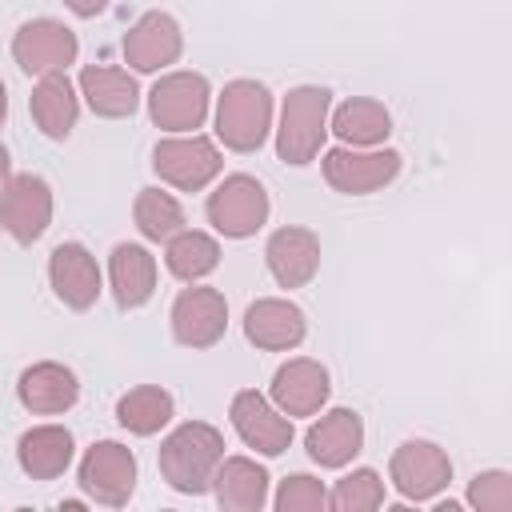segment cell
<instances>
[{
  "label": "cell",
  "instance_id": "obj_9",
  "mask_svg": "<svg viewBox=\"0 0 512 512\" xmlns=\"http://www.w3.org/2000/svg\"><path fill=\"white\" fill-rule=\"evenodd\" d=\"M52 224V188L36 172H16L0 192V228L16 244H36Z\"/></svg>",
  "mask_w": 512,
  "mask_h": 512
},
{
  "label": "cell",
  "instance_id": "obj_34",
  "mask_svg": "<svg viewBox=\"0 0 512 512\" xmlns=\"http://www.w3.org/2000/svg\"><path fill=\"white\" fill-rule=\"evenodd\" d=\"M8 180H12V160H8V148L0 144V192H4Z\"/></svg>",
  "mask_w": 512,
  "mask_h": 512
},
{
  "label": "cell",
  "instance_id": "obj_27",
  "mask_svg": "<svg viewBox=\"0 0 512 512\" xmlns=\"http://www.w3.org/2000/svg\"><path fill=\"white\" fill-rule=\"evenodd\" d=\"M172 412H176V400L160 384H136L116 400V420L132 436H156L172 420Z\"/></svg>",
  "mask_w": 512,
  "mask_h": 512
},
{
  "label": "cell",
  "instance_id": "obj_29",
  "mask_svg": "<svg viewBox=\"0 0 512 512\" xmlns=\"http://www.w3.org/2000/svg\"><path fill=\"white\" fill-rule=\"evenodd\" d=\"M132 220H136V228H140L144 240L164 244V240H172L184 228V208H180V200L172 192L140 188V196L132 204Z\"/></svg>",
  "mask_w": 512,
  "mask_h": 512
},
{
  "label": "cell",
  "instance_id": "obj_17",
  "mask_svg": "<svg viewBox=\"0 0 512 512\" xmlns=\"http://www.w3.org/2000/svg\"><path fill=\"white\" fill-rule=\"evenodd\" d=\"M264 260L280 288H304L320 272V240L312 228H276L264 244Z\"/></svg>",
  "mask_w": 512,
  "mask_h": 512
},
{
  "label": "cell",
  "instance_id": "obj_12",
  "mask_svg": "<svg viewBox=\"0 0 512 512\" xmlns=\"http://www.w3.org/2000/svg\"><path fill=\"white\" fill-rule=\"evenodd\" d=\"M228 328V300L216 288L192 284L172 304V336L184 348H212L224 340Z\"/></svg>",
  "mask_w": 512,
  "mask_h": 512
},
{
  "label": "cell",
  "instance_id": "obj_28",
  "mask_svg": "<svg viewBox=\"0 0 512 512\" xmlns=\"http://www.w3.org/2000/svg\"><path fill=\"white\" fill-rule=\"evenodd\" d=\"M164 264L176 280L184 284H196L204 280L208 272H216L220 264V244L208 236V232H196V228H180L172 240H164Z\"/></svg>",
  "mask_w": 512,
  "mask_h": 512
},
{
  "label": "cell",
  "instance_id": "obj_25",
  "mask_svg": "<svg viewBox=\"0 0 512 512\" xmlns=\"http://www.w3.org/2000/svg\"><path fill=\"white\" fill-rule=\"evenodd\" d=\"M212 488H216L220 508H228V512H260L268 504V472L248 456L220 460Z\"/></svg>",
  "mask_w": 512,
  "mask_h": 512
},
{
  "label": "cell",
  "instance_id": "obj_33",
  "mask_svg": "<svg viewBox=\"0 0 512 512\" xmlns=\"http://www.w3.org/2000/svg\"><path fill=\"white\" fill-rule=\"evenodd\" d=\"M64 4H68V8H72L80 20H92V16H100V12H104L112 0H64Z\"/></svg>",
  "mask_w": 512,
  "mask_h": 512
},
{
  "label": "cell",
  "instance_id": "obj_7",
  "mask_svg": "<svg viewBox=\"0 0 512 512\" xmlns=\"http://www.w3.org/2000/svg\"><path fill=\"white\" fill-rule=\"evenodd\" d=\"M208 100H212V88L200 72H168L148 92V116L156 128L184 136L204 124Z\"/></svg>",
  "mask_w": 512,
  "mask_h": 512
},
{
  "label": "cell",
  "instance_id": "obj_13",
  "mask_svg": "<svg viewBox=\"0 0 512 512\" xmlns=\"http://www.w3.org/2000/svg\"><path fill=\"white\" fill-rule=\"evenodd\" d=\"M48 280L64 308L88 312L100 300V264L80 240H64L48 256Z\"/></svg>",
  "mask_w": 512,
  "mask_h": 512
},
{
  "label": "cell",
  "instance_id": "obj_15",
  "mask_svg": "<svg viewBox=\"0 0 512 512\" xmlns=\"http://www.w3.org/2000/svg\"><path fill=\"white\" fill-rule=\"evenodd\" d=\"M184 52V32L168 12H144L124 36V64L136 72H160Z\"/></svg>",
  "mask_w": 512,
  "mask_h": 512
},
{
  "label": "cell",
  "instance_id": "obj_19",
  "mask_svg": "<svg viewBox=\"0 0 512 512\" xmlns=\"http://www.w3.org/2000/svg\"><path fill=\"white\" fill-rule=\"evenodd\" d=\"M16 396L36 416H60V412H68L80 400V380H76L72 368L56 364V360H40V364L20 372Z\"/></svg>",
  "mask_w": 512,
  "mask_h": 512
},
{
  "label": "cell",
  "instance_id": "obj_24",
  "mask_svg": "<svg viewBox=\"0 0 512 512\" xmlns=\"http://www.w3.org/2000/svg\"><path fill=\"white\" fill-rule=\"evenodd\" d=\"M28 108H32V120L36 128L48 136V140H64L72 128H76V116H80V100H76V88L64 72H48L36 80L32 96H28Z\"/></svg>",
  "mask_w": 512,
  "mask_h": 512
},
{
  "label": "cell",
  "instance_id": "obj_30",
  "mask_svg": "<svg viewBox=\"0 0 512 512\" xmlns=\"http://www.w3.org/2000/svg\"><path fill=\"white\" fill-rule=\"evenodd\" d=\"M384 504V480L372 468H356L328 492V508L336 512H372Z\"/></svg>",
  "mask_w": 512,
  "mask_h": 512
},
{
  "label": "cell",
  "instance_id": "obj_35",
  "mask_svg": "<svg viewBox=\"0 0 512 512\" xmlns=\"http://www.w3.org/2000/svg\"><path fill=\"white\" fill-rule=\"evenodd\" d=\"M8 120V92H4V80H0V124Z\"/></svg>",
  "mask_w": 512,
  "mask_h": 512
},
{
  "label": "cell",
  "instance_id": "obj_10",
  "mask_svg": "<svg viewBox=\"0 0 512 512\" xmlns=\"http://www.w3.org/2000/svg\"><path fill=\"white\" fill-rule=\"evenodd\" d=\"M80 488L104 508H124L136 488L132 448H124L120 440H96L80 460Z\"/></svg>",
  "mask_w": 512,
  "mask_h": 512
},
{
  "label": "cell",
  "instance_id": "obj_20",
  "mask_svg": "<svg viewBox=\"0 0 512 512\" xmlns=\"http://www.w3.org/2000/svg\"><path fill=\"white\" fill-rule=\"evenodd\" d=\"M304 448L320 468H344L364 448V420L352 408H332L304 432Z\"/></svg>",
  "mask_w": 512,
  "mask_h": 512
},
{
  "label": "cell",
  "instance_id": "obj_31",
  "mask_svg": "<svg viewBox=\"0 0 512 512\" xmlns=\"http://www.w3.org/2000/svg\"><path fill=\"white\" fill-rule=\"evenodd\" d=\"M276 508H280V512H324V508H328V492H324V484H320L316 476L296 472V476H288V480L280 484Z\"/></svg>",
  "mask_w": 512,
  "mask_h": 512
},
{
  "label": "cell",
  "instance_id": "obj_32",
  "mask_svg": "<svg viewBox=\"0 0 512 512\" xmlns=\"http://www.w3.org/2000/svg\"><path fill=\"white\" fill-rule=\"evenodd\" d=\"M468 504L480 508V512H512V476L500 472V468L472 476V484H468Z\"/></svg>",
  "mask_w": 512,
  "mask_h": 512
},
{
  "label": "cell",
  "instance_id": "obj_8",
  "mask_svg": "<svg viewBox=\"0 0 512 512\" xmlns=\"http://www.w3.org/2000/svg\"><path fill=\"white\" fill-rule=\"evenodd\" d=\"M12 56H16L20 72L48 76V72H64L68 64H76L80 40H76V32L68 24H60L52 16H36V20H28V24L16 28Z\"/></svg>",
  "mask_w": 512,
  "mask_h": 512
},
{
  "label": "cell",
  "instance_id": "obj_18",
  "mask_svg": "<svg viewBox=\"0 0 512 512\" xmlns=\"http://www.w3.org/2000/svg\"><path fill=\"white\" fill-rule=\"evenodd\" d=\"M304 332H308V320L292 300L264 296L244 312V336L264 352H288L304 340Z\"/></svg>",
  "mask_w": 512,
  "mask_h": 512
},
{
  "label": "cell",
  "instance_id": "obj_26",
  "mask_svg": "<svg viewBox=\"0 0 512 512\" xmlns=\"http://www.w3.org/2000/svg\"><path fill=\"white\" fill-rule=\"evenodd\" d=\"M328 132H336L348 148H376L388 140L392 132V116L380 100H368V96H352L344 100L332 120H328Z\"/></svg>",
  "mask_w": 512,
  "mask_h": 512
},
{
  "label": "cell",
  "instance_id": "obj_6",
  "mask_svg": "<svg viewBox=\"0 0 512 512\" xmlns=\"http://www.w3.org/2000/svg\"><path fill=\"white\" fill-rule=\"evenodd\" d=\"M400 164L404 156L396 148H348V144L328 148L320 160L324 180L344 196H368V192L388 188L400 176Z\"/></svg>",
  "mask_w": 512,
  "mask_h": 512
},
{
  "label": "cell",
  "instance_id": "obj_23",
  "mask_svg": "<svg viewBox=\"0 0 512 512\" xmlns=\"http://www.w3.org/2000/svg\"><path fill=\"white\" fill-rule=\"evenodd\" d=\"M72 452H76L72 432L60 428V424H36L16 444V460H20L24 476H32V480H56V476H64L68 464H72Z\"/></svg>",
  "mask_w": 512,
  "mask_h": 512
},
{
  "label": "cell",
  "instance_id": "obj_22",
  "mask_svg": "<svg viewBox=\"0 0 512 512\" xmlns=\"http://www.w3.org/2000/svg\"><path fill=\"white\" fill-rule=\"evenodd\" d=\"M80 96L104 120H124V116H132L140 108L136 80L124 68H112V64H88L80 72Z\"/></svg>",
  "mask_w": 512,
  "mask_h": 512
},
{
  "label": "cell",
  "instance_id": "obj_4",
  "mask_svg": "<svg viewBox=\"0 0 512 512\" xmlns=\"http://www.w3.org/2000/svg\"><path fill=\"white\" fill-rule=\"evenodd\" d=\"M204 212H208V224H212L220 236L244 240V236H256V232L264 228L272 204H268V192H264V184H260L256 176L232 172V176H224V180L216 184V192L208 196Z\"/></svg>",
  "mask_w": 512,
  "mask_h": 512
},
{
  "label": "cell",
  "instance_id": "obj_16",
  "mask_svg": "<svg viewBox=\"0 0 512 512\" xmlns=\"http://www.w3.org/2000/svg\"><path fill=\"white\" fill-rule=\"evenodd\" d=\"M332 384H328V368L320 360L296 356L288 364L276 368L272 376V404L292 420V416H316L328 400Z\"/></svg>",
  "mask_w": 512,
  "mask_h": 512
},
{
  "label": "cell",
  "instance_id": "obj_3",
  "mask_svg": "<svg viewBox=\"0 0 512 512\" xmlns=\"http://www.w3.org/2000/svg\"><path fill=\"white\" fill-rule=\"evenodd\" d=\"M272 132V92L260 80H232L216 100V136L232 152H256Z\"/></svg>",
  "mask_w": 512,
  "mask_h": 512
},
{
  "label": "cell",
  "instance_id": "obj_14",
  "mask_svg": "<svg viewBox=\"0 0 512 512\" xmlns=\"http://www.w3.org/2000/svg\"><path fill=\"white\" fill-rule=\"evenodd\" d=\"M232 428L240 432V440L248 448H256L260 456H280L292 444V420H284V412L276 404H268L256 388H244L232 396Z\"/></svg>",
  "mask_w": 512,
  "mask_h": 512
},
{
  "label": "cell",
  "instance_id": "obj_1",
  "mask_svg": "<svg viewBox=\"0 0 512 512\" xmlns=\"http://www.w3.org/2000/svg\"><path fill=\"white\" fill-rule=\"evenodd\" d=\"M220 460H224V436L204 420L180 424L160 444V476L168 480V488L184 496H204L212 488Z\"/></svg>",
  "mask_w": 512,
  "mask_h": 512
},
{
  "label": "cell",
  "instance_id": "obj_2",
  "mask_svg": "<svg viewBox=\"0 0 512 512\" xmlns=\"http://www.w3.org/2000/svg\"><path fill=\"white\" fill-rule=\"evenodd\" d=\"M328 108H332V92L320 84H300L284 96L280 128H276V156L284 164L304 168L320 156L328 136Z\"/></svg>",
  "mask_w": 512,
  "mask_h": 512
},
{
  "label": "cell",
  "instance_id": "obj_11",
  "mask_svg": "<svg viewBox=\"0 0 512 512\" xmlns=\"http://www.w3.org/2000/svg\"><path fill=\"white\" fill-rule=\"evenodd\" d=\"M388 476H392V484H396V492L404 500H416L420 504V500H432L436 492L448 488L452 460L432 440H404L392 452V460H388Z\"/></svg>",
  "mask_w": 512,
  "mask_h": 512
},
{
  "label": "cell",
  "instance_id": "obj_5",
  "mask_svg": "<svg viewBox=\"0 0 512 512\" xmlns=\"http://www.w3.org/2000/svg\"><path fill=\"white\" fill-rule=\"evenodd\" d=\"M152 168L164 184H172L180 192H200L220 176L224 160H220V148L208 136L184 132V136H168L152 148Z\"/></svg>",
  "mask_w": 512,
  "mask_h": 512
},
{
  "label": "cell",
  "instance_id": "obj_21",
  "mask_svg": "<svg viewBox=\"0 0 512 512\" xmlns=\"http://www.w3.org/2000/svg\"><path fill=\"white\" fill-rule=\"evenodd\" d=\"M108 280L116 304L124 312H136L156 292V256L144 244H116L108 256Z\"/></svg>",
  "mask_w": 512,
  "mask_h": 512
}]
</instances>
